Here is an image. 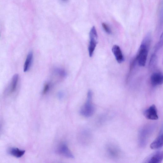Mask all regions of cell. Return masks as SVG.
Masks as SVG:
<instances>
[{"label": "cell", "mask_w": 163, "mask_h": 163, "mask_svg": "<svg viewBox=\"0 0 163 163\" xmlns=\"http://www.w3.org/2000/svg\"><path fill=\"white\" fill-rule=\"evenodd\" d=\"M156 125L150 124L146 125L139 130L138 135L139 145L141 148L144 147L147 144L148 140L154 132Z\"/></svg>", "instance_id": "6da1fadb"}, {"label": "cell", "mask_w": 163, "mask_h": 163, "mask_svg": "<svg viewBox=\"0 0 163 163\" xmlns=\"http://www.w3.org/2000/svg\"><path fill=\"white\" fill-rule=\"evenodd\" d=\"M92 93L91 91H89L87 96V99L84 104L80 110L81 114L86 117L92 116L95 111V107L92 102Z\"/></svg>", "instance_id": "7a4b0ae2"}, {"label": "cell", "mask_w": 163, "mask_h": 163, "mask_svg": "<svg viewBox=\"0 0 163 163\" xmlns=\"http://www.w3.org/2000/svg\"><path fill=\"white\" fill-rule=\"evenodd\" d=\"M148 48L141 44L138 53L137 59L139 66L144 67L146 65L148 55Z\"/></svg>", "instance_id": "3957f363"}, {"label": "cell", "mask_w": 163, "mask_h": 163, "mask_svg": "<svg viewBox=\"0 0 163 163\" xmlns=\"http://www.w3.org/2000/svg\"><path fill=\"white\" fill-rule=\"evenodd\" d=\"M144 114L145 118L149 120H157L158 119L157 109L154 105L147 109L144 112Z\"/></svg>", "instance_id": "277c9868"}, {"label": "cell", "mask_w": 163, "mask_h": 163, "mask_svg": "<svg viewBox=\"0 0 163 163\" xmlns=\"http://www.w3.org/2000/svg\"><path fill=\"white\" fill-rule=\"evenodd\" d=\"M163 158L162 151H157L149 156L144 161L146 163H160Z\"/></svg>", "instance_id": "5b68a950"}, {"label": "cell", "mask_w": 163, "mask_h": 163, "mask_svg": "<svg viewBox=\"0 0 163 163\" xmlns=\"http://www.w3.org/2000/svg\"><path fill=\"white\" fill-rule=\"evenodd\" d=\"M106 151L108 155L113 158H118L121 155L120 150L116 146L113 144L107 145Z\"/></svg>", "instance_id": "8992f818"}, {"label": "cell", "mask_w": 163, "mask_h": 163, "mask_svg": "<svg viewBox=\"0 0 163 163\" xmlns=\"http://www.w3.org/2000/svg\"><path fill=\"white\" fill-rule=\"evenodd\" d=\"M58 153L65 157L74 158V157L67 145L65 144H61L58 149Z\"/></svg>", "instance_id": "52a82bcc"}, {"label": "cell", "mask_w": 163, "mask_h": 163, "mask_svg": "<svg viewBox=\"0 0 163 163\" xmlns=\"http://www.w3.org/2000/svg\"><path fill=\"white\" fill-rule=\"evenodd\" d=\"M163 146V128L160 130V132L156 139L150 145V148L153 149H158Z\"/></svg>", "instance_id": "ba28073f"}, {"label": "cell", "mask_w": 163, "mask_h": 163, "mask_svg": "<svg viewBox=\"0 0 163 163\" xmlns=\"http://www.w3.org/2000/svg\"><path fill=\"white\" fill-rule=\"evenodd\" d=\"M163 77L162 74L160 73L156 72L151 76V82L153 86H156L162 84Z\"/></svg>", "instance_id": "9c48e42d"}, {"label": "cell", "mask_w": 163, "mask_h": 163, "mask_svg": "<svg viewBox=\"0 0 163 163\" xmlns=\"http://www.w3.org/2000/svg\"><path fill=\"white\" fill-rule=\"evenodd\" d=\"M112 51L117 62L119 63L122 62L124 58L120 47L117 45H114L112 48Z\"/></svg>", "instance_id": "30bf717a"}, {"label": "cell", "mask_w": 163, "mask_h": 163, "mask_svg": "<svg viewBox=\"0 0 163 163\" xmlns=\"http://www.w3.org/2000/svg\"><path fill=\"white\" fill-rule=\"evenodd\" d=\"M9 153L13 156L20 158L24 155L25 151L20 150L17 148H12L9 149Z\"/></svg>", "instance_id": "8fae6325"}, {"label": "cell", "mask_w": 163, "mask_h": 163, "mask_svg": "<svg viewBox=\"0 0 163 163\" xmlns=\"http://www.w3.org/2000/svg\"><path fill=\"white\" fill-rule=\"evenodd\" d=\"M32 58H33V53H32V52L31 51L28 53L24 64V72H26L30 68L32 62Z\"/></svg>", "instance_id": "7c38bea8"}, {"label": "cell", "mask_w": 163, "mask_h": 163, "mask_svg": "<svg viewBox=\"0 0 163 163\" xmlns=\"http://www.w3.org/2000/svg\"><path fill=\"white\" fill-rule=\"evenodd\" d=\"M19 80V75L15 74L13 77L11 83L10 93H12L14 92L16 90L18 82Z\"/></svg>", "instance_id": "4fadbf2b"}, {"label": "cell", "mask_w": 163, "mask_h": 163, "mask_svg": "<svg viewBox=\"0 0 163 163\" xmlns=\"http://www.w3.org/2000/svg\"><path fill=\"white\" fill-rule=\"evenodd\" d=\"M97 43V41L90 40L88 48L89 55L90 57H92L93 56Z\"/></svg>", "instance_id": "5bb4252c"}, {"label": "cell", "mask_w": 163, "mask_h": 163, "mask_svg": "<svg viewBox=\"0 0 163 163\" xmlns=\"http://www.w3.org/2000/svg\"><path fill=\"white\" fill-rule=\"evenodd\" d=\"M90 40H93L97 41L98 36L96 29L95 27H93L91 29L90 32Z\"/></svg>", "instance_id": "9a60e30c"}, {"label": "cell", "mask_w": 163, "mask_h": 163, "mask_svg": "<svg viewBox=\"0 0 163 163\" xmlns=\"http://www.w3.org/2000/svg\"><path fill=\"white\" fill-rule=\"evenodd\" d=\"M157 58L155 55H153L152 56L150 60L149 66L151 68H154L157 62Z\"/></svg>", "instance_id": "2e32d148"}, {"label": "cell", "mask_w": 163, "mask_h": 163, "mask_svg": "<svg viewBox=\"0 0 163 163\" xmlns=\"http://www.w3.org/2000/svg\"><path fill=\"white\" fill-rule=\"evenodd\" d=\"M55 72L61 77H64L66 75V73L64 70L60 68H57L55 69Z\"/></svg>", "instance_id": "e0dca14e"}, {"label": "cell", "mask_w": 163, "mask_h": 163, "mask_svg": "<svg viewBox=\"0 0 163 163\" xmlns=\"http://www.w3.org/2000/svg\"><path fill=\"white\" fill-rule=\"evenodd\" d=\"M102 26L106 32V33L109 34H111V30L109 27V26L106 24L103 23L102 24Z\"/></svg>", "instance_id": "ac0fdd59"}, {"label": "cell", "mask_w": 163, "mask_h": 163, "mask_svg": "<svg viewBox=\"0 0 163 163\" xmlns=\"http://www.w3.org/2000/svg\"><path fill=\"white\" fill-rule=\"evenodd\" d=\"M50 88V85L49 84H46L44 87V89H43V93L44 94H45L49 90Z\"/></svg>", "instance_id": "d6986e66"}, {"label": "cell", "mask_w": 163, "mask_h": 163, "mask_svg": "<svg viewBox=\"0 0 163 163\" xmlns=\"http://www.w3.org/2000/svg\"><path fill=\"white\" fill-rule=\"evenodd\" d=\"M58 96L61 99L63 97V94L62 92H60L58 94Z\"/></svg>", "instance_id": "ffe728a7"}, {"label": "cell", "mask_w": 163, "mask_h": 163, "mask_svg": "<svg viewBox=\"0 0 163 163\" xmlns=\"http://www.w3.org/2000/svg\"><path fill=\"white\" fill-rule=\"evenodd\" d=\"M1 124H0V131H1Z\"/></svg>", "instance_id": "44dd1931"}]
</instances>
